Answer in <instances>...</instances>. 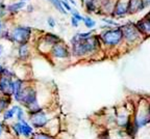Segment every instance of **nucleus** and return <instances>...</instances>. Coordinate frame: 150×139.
<instances>
[{
  "label": "nucleus",
  "instance_id": "obj_1",
  "mask_svg": "<svg viewBox=\"0 0 150 139\" xmlns=\"http://www.w3.org/2000/svg\"><path fill=\"white\" fill-rule=\"evenodd\" d=\"M30 28L29 27H16L13 31V39L15 42L19 43V44H25L27 42V39H29V35H30Z\"/></svg>",
  "mask_w": 150,
  "mask_h": 139
},
{
  "label": "nucleus",
  "instance_id": "obj_2",
  "mask_svg": "<svg viewBox=\"0 0 150 139\" xmlns=\"http://www.w3.org/2000/svg\"><path fill=\"white\" fill-rule=\"evenodd\" d=\"M122 37H123V32L120 29H116V30H110L103 33L102 39L108 45H116L121 41Z\"/></svg>",
  "mask_w": 150,
  "mask_h": 139
},
{
  "label": "nucleus",
  "instance_id": "obj_3",
  "mask_svg": "<svg viewBox=\"0 0 150 139\" xmlns=\"http://www.w3.org/2000/svg\"><path fill=\"white\" fill-rule=\"evenodd\" d=\"M14 129L18 135L22 134L25 137H29L33 134V129H31V127L28 125L27 123H25L24 121H19L16 125H14Z\"/></svg>",
  "mask_w": 150,
  "mask_h": 139
},
{
  "label": "nucleus",
  "instance_id": "obj_4",
  "mask_svg": "<svg viewBox=\"0 0 150 139\" xmlns=\"http://www.w3.org/2000/svg\"><path fill=\"white\" fill-rule=\"evenodd\" d=\"M30 121L33 123V125L37 128H41L43 126H45V124L47 123V116L44 112H35L33 113L30 116Z\"/></svg>",
  "mask_w": 150,
  "mask_h": 139
},
{
  "label": "nucleus",
  "instance_id": "obj_5",
  "mask_svg": "<svg viewBox=\"0 0 150 139\" xmlns=\"http://www.w3.org/2000/svg\"><path fill=\"white\" fill-rule=\"evenodd\" d=\"M14 83L11 81V79L7 77H2L0 79V91L5 95H11L13 93Z\"/></svg>",
  "mask_w": 150,
  "mask_h": 139
},
{
  "label": "nucleus",
  "instance_id": "obj_6",
  "mask_svg": "<svg viewBox=\"0 0 150 139\" xmlns=\"http://www.w3.org/2000/svg\"><path fill=\"white\" fill-rule=\"evenodd\" d=\"M52 53H53L54 56L59 57V58H64V57H67V56H68V51H67V49H66L65 47L61 46V45H55V46L53 47Z\"/></svg>",
  "mask_w": 150,
  "mask_h": 139
},
{
  "label": "nucleus",
  "instance_id": "obj_7",
  "mask_svg": "<svg viewBox=\"0 0 150 139\" xmlns=\"http://www.w3.org/2000/svg\"><path fill=\"white\" fill-rule=\"evenodd\" d=\"M137 26H138V28L140 30H142L144 33H146V34H149L150 33V20L149 19L140 21Z\"/></svg>",
  "mask_w": 150,
  "mask_h": 139
},
{
  "label": "nucleus",
  "instance_id": "obj_8",
  "mask_svg": "<svg viewBox=\"0 0 150 139\" xmlns=\"http://www.w3.org/2000/svg\"><path fill=\"white\" fill-rule=\"evenodd\" d=\"M123 35H125L127 37V39H129V41H132V39H134L137 37V31L134 29V27L128 26V27H126L123 30Z\"/></svg>",
  "mask_w": 150,
  "mask_h": 139
},
{
  "label": "nucleus",
  "instance_id": "obj_9",
  "mask_svg": "<svg viewBox=\"0 0 150 139\" xmlns=\"http://www.w3.org/2000/svg\"><path fill=\"white\" fill-rule=\"evenodd\" d=\"M24 6H25V2L21 1V2H18V3H13V4L8 5L6 8L8 9L9 12L15 13V12H17V11H19V9H21L22 7H24Z\"/></svg>",
  "mask_w": 150,
  "mask_h": 139
},
{
  "label": "nucleus",
  "instance_id": "obj_10",
  "mask_svg": "<svg viewBox=\"0 0 150 139\" xmlns=\"http://www.w3.org/2000/svg\"><path fill=\"white\" fill-rule=\"evenodd\" d=\"M52 3H53V5L56 7V8L59 9V12L63 13V14H67V12H66L65 7L63 6V4H62V1L61 0H50Z\"/></svg>",
  "mask_w": 150,
  "mask_h": 139
},
{
  "label": "nucleus",
  "instance_id": "obj_11",
  "mask_svg": "<svg viewBox=\"0 0 150 139\" xmlns=\"http://www.w3.org/2000/svg\"><path fill=\"white\" fill-rule=\"evenodd\" d=\"M27 53H28V49H27V46L25 44L21 45L20 48H19V54L21 57H26L27 56Z\"/></svg>",
  "mask_w": 150,
  "mask_h": 139
},
{
  "label": "nucleus",
  "instance_id": "obj_12",
  "mask_svg": "<svg viewBox=\"0 0 150 139\" xmlns=\"http://www.w3.org/2000/svg\"><path fill=\"white\" fill-rule=\"evenodd\" d=\"M18 109H19L18 106H15L13 109H11V110H8V111L5 112V114H4V119H8V118L13 117V116H14V114H15V112H16L17 110H18Z\"/></svg>",
  "mask_w": 150,
  "mask_h": 139
},
{
  "label": "nucleus",
  "instance_id": "obj_13",
  "mask_svg": "<svg viewBox=\"0 0 150 139\" xmlns=\"http://www.w3.org/2000/svg\"><path fill=\"white\" fill-rule=\"evenodd\" d=\"M83 22H84V24H86V26H87L88 28H92V27H94L95 26V21H93L91 18H89V17H87V18H84L83 19Z\"/></svg>",
  "mask_w": 150,
  "mask_h": 139
},
{
  "label": "nucleus",
  "instance_id": "obj_14",
  "mask_svg": "<svg viewBox=\"0 0 150 139\" xmlns=\"http://www.w3.org/2000/svg\"><path fill=\"white\" fill-rule=\"evenodd\" d=\"M35 139H52V138L45 134H38L35 136Z\"/></svg>",
  "mask_w": 150,
  "mask_h": 139
},
{
  "label": "nucleus",
  "instance_id": "obj_15",
  "mask_svg": "<svg viewBox=\"0 0 150 139\" xmlns=\"http://www.w3.org/2000/svg\"><path fill=\"white\" fill-rule=\"evenodd\" d=\"M72 14H73V17H74V18L76 19L77 21H83V19H84V18H82V17L80 16V15L78 14L77 12H75V11H74V12H73Z\"/></svg>",
  "mask_w": 150,
  "mask_h": 139
},
{
  "label": "nucleus",
  "instance_id": "obj_16",
  "mask_svg": "<svg viewBox=\"0 0 150 139\" xmlns=\"http://www.w3.org/2000/svg\"><path fill=\"white\" fill-rule=\"evenodd\" d=\"M62 1V4H63V6L65 7L67 11H71V7H70V5L68 4V1L67 0H61Z\"/></svg>",
  "mask_w": 150,
  "mask_h": 139
},
{
  "label": "nucleus",
  "instance_id": "obj_17",
  "mask_svg": "<svg viewBox=\"0 0 150 139\" xmlns=\"http://www.w3.org/2000/svg\"><path fill=\"white\" fill-rule=\"evenodd\" d=\"M4 8H5V5H3L2 3H0V18L4 15Z\"/></svg>",
  "mask_w": 150,
  "mask_h": 139
},
{
  "label": "nucleus",
  "instance_id": "obj_18",
  "mask_svg": "<svg viewBox=\"0 0 150 139\" xmlns=\"http://www.w3.org/2000/svg\"><path fill=\"white\" fill-rule=\"evenodd\" d=\"M17 116H18V118L20 121L23 118V111H22V109H20V108L18 109V114H17Z\"/></svg>",
  "mask_w": 150,
  "mask_h": 139
},
{
  "label": "nucleus",
  "instance_id": "obj_19",
  "mask_svg": "<svg viewBox=\"0 0 150 139\" xmlns=\"http://www.w3.org/2000/svg\"><path fill=\"white\" fill-rule=\"evenodd\" d=\"M48 24H49V26L50 27H54V26H55V22H54V20L52 18H49L48 19Z\"/></svg>",
  "mask_w": 150,
  "mask_h": 139
},
{
  "label": "nucleus",
  "instance_id": "obj_20",
  "mask_svg": "<svg viewBox=\"0 0 150 139\" xmlns=\"http://www.w3.org/2000/svg\"><path fill=\"white\" fill-rule=\"evenodd\" d=\"M71 23H72V25L74 26V27H77L78 26V21L74 18V17H72V19H71Z\"/></svg>",
  "mask_w": 150,
  "mask_h": 139
},
{
  "label": "nucleus",
  "instance_id": "obj_21",
  "mask_svg": "<svg viewBox=\"0 0 150 139\" xmlns=\"http://www.w3.org/2000/svg\"><path fill=\"white\" fill-rule=\"evenodd\" d=\"M103 21L106 22V23H108V24H112V25H117V23H116V22H114V21H108V19H103Z\"/></svg>",
  "mask_w": 150,
  "mask_h": 139
},
{
  "label": "nucleus",
  "instance_id": "obj_22",
  "mask_svg": "<svg viewBox=\"0 0 150 139\" xmlns=\"http://www.w3.org/2000/svg\"><path fill=\"white\" fill-rule=\"evenodd\" d=\"M2 51H3V48H2V46H0V55L2 54Z\"/></svg>",
  "mask_w": 150,
  "mask_h": 139
},
{
  "label": "nucleus",
  "instance_id": "obj_23",
  "mask_svg": "<svg viewBox=\"0 0 150 139\" xmlns=\"http://www.w3.org/2000/svg\"><path fill=\"white\" fill-rule=\"evenodd\" d=\"M101 139H110V137H108V136H103V138H101Z\"/></svg>",
  "mask_w": 150,
  "mask_h": 139
},
{
  "label": "nucleus",
  "instance_id": "obj_24",
  "mask_svg": "<svg viewBox=\"0 0 150 139\" xmlns=\"http://www.w3.org/2000/svg\"><path fill=\"white\" fill-rule=\"evenodd\" d=\"M2 132V125H1V124H0V133Z\"/></svg>",
  "mask_w": 150,
  "mask_h": 139
},
{
  "label": "nucleus",
  "instance_id": "obj_25",
  "mask_svg": "<svg viewBox=\"0 0 150 139\" xmlns=\"http://www.w3.org/2000/svg\"><path fill=\"white\" fill-rule=\"evenodd\" d=\"M1 28H2V23H1V21H0V31H1Z\"/></svg>",
  "mask_w": 150,
  "mask_h": 139
},
{
  "label": "nucleus",
  "instance_id": "obj_26",
  "mask_svg": "<svg viewBox=\"0 0 150 139\" xmlns=\"http://www.w3.org/2000/svg\"><path fill=\"white\" fill-rule=\"evenodd\" d=\"M146 1H147L148 3H150V0H146Z\"/></svg>",
  "mask_w": 150,
  "mask_h": 139
},
{
  "label": "nucleus",
  "instance_id": "obj_27",
  "mask_svg": "<svg viewBox=\"0 0 150 139\" xmlns=\"http://www.w3.org/2000/svg\"><path fill=\"white\" fill-rule=\"evenodd\" d=\"M148 112H149V114H150V107H149V110H148Z\"/></svg>",
  "mask_w": 150,
  "mask_h": 139
},
{
  "label": "nucleus",
  "instance_id": "obj_28",
  "mask_svg": "<svg viewBox=\"0 0 150 139\" xmlns=\"http://www.w3.org/2000/svg\"><path fill=\"white\" fill-rule=\"evenodd\" d=\"M24 2H25V0H24Z\"/></svg>",
  "mask_w": 150,
  "mask_h": 139
}]
</instances>
